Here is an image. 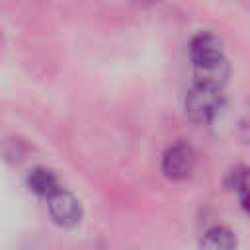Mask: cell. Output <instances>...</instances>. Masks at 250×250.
Returning <instances> with one entry per match:
<instances>
[{
	"mask_svg": "<svg viewBox=\"0 0 250 250\" xmlns=\"http://www.w3.org/2000/svg\"><path fill=\"white\" fill-rule=\"evenodd\" d=\"M223 104L225 96L219 86L195 82L186 96V115L193 123H209L221 111Z\"/></svg>",
	"mask_w": 250,
	"mask_h": 250,
	"instance_id": "cell-1",
	"label": "cell"
},
{
	"mask_svg": "<svg viewBox=\"0 0 250 250\" xmlns=\"http://www.w3.org/2000/svg\"><path fill=\"white\" fill-rule=\"evenodd\" d=\"M195 166V150L186 143L172 145L162 156V172L168 180H186Z\"/></svg>",
	"mask_w": 250,
	"mask_h": 250,
	"instance_id": "cell-2",
	"label": "cell"
},
{
	"mask_svg": "<svg viewBox=\"0 0 250 250\" xmlns=\"http://www.w3.org/2000/svg\"><path fill=\"white\" fill-rule=\"evenodd\" d=\"M47 209H49V215L51 219L59 225V227H64V229H70V227H76L80 223V217H82V207H80V201L70 193V191H64V189H57L51 197H47Z\"/></svg>",
	"mask_w": 250,
	"mask_h": 250,
	"instance_id": "cell-3",
	"label": "cell"
},
{
	"mask_svg": "<svg viewBox=\"0 0 250 250\" xmlns=\"http://www.w3.org/2000/svg\"><path fill=\"white\" fill-rule=\"evenodd\" d=\"M193 74H195V82L199 84H211L223 88V84L230 74V66L225 57H219L203 62H193Z\"/></svg>",
	"mask_w": 250,
	"mask_h": 250,
	"instance_id": "cell-4",
	"label": "cell"
},
{
	"mask_svg": "<svg viewBox=\"0 0 250 250\" xmlns=\"http://www.w3.org/2000/svg\"><path fill=\"white\" fill-rule=\"evenodd\" d=\"M189 57L193 62H203L223 57V43L213 33H197L189 41Z\"/></svg>",
	"mask_w": 250,
	"mask_h": 250,
	"instance_id": "cell-5",
	"label": "cell"
},
{
	"mask_svg": "<svg viewBox=\"0 0 250 250\" xmlns=\"http://www.w3.org/2000/svg\"><path fill=\"white\" fill-rule=\"evenodd\" d=\"M27 188L41 197H51L57 189H61L57 176L43 166H37L27 174Z\"/></svg>",
	"mask_w": 250,
	"mask_h": 250,
	"instance_id": "cell-6",
	"label": "cell"
},
{
	"mask_svg": "<svg viewBox=\"0 0 250 250\" xmlns=\"http://www.w3.org/2000/svg\"><path fill=\"white\" fill-rule=\"evenodd\" d=\"M201 246L203 248H213V250H230V248L236 246V238L229 229L215 227V229L205 232V236L201 240Z\"/></svg>",
	"mask_w": 250,
	"mask_h": 250,
	"instance_id": "cell-7",
	"label": "cell"
}]
</instances>
